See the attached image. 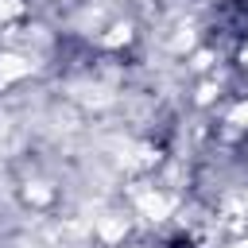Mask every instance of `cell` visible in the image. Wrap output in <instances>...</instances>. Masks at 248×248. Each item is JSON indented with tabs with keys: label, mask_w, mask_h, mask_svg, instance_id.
<instances>
[{
	"label": "cell",
	"mask_w": 248,
	"mask_h": 248,
	"mask_svg": "<svg viewBox=\"0 0 248 248\" xmlns=\"http://www.w3.org/2000/svg\"><path fill=\"white\" fill-rule=\"evenodd\" d=\"M170 209H174L170 198H163V194H140V213H143L147 221H163Z\"/></svg>",
	"instance_id": "cell-1"
},
{
	"label": "cell",
	"mask_w": 248,
	"mask_h": 248,
	"mask_svg": "<svg viewBox=\"0 0 248 248\" xmlns=\"http://www.w3.org/2000/svg\"><path fill=\"white\" fill-rule=\"evenodd\" d=\"M23 74H31V62H27V58H19V54H0V85H4V81H16V78H23Z\"/></svg>",
	"instance_id": "cell-2"
},
{
	"label": "cell",
	"mask_w": 248,
	"mask_h": 248,
	"mask_svg": "<svg viewBox=\"0 0 248 248\" xmlns=\"http://www.w3.org/2000/svg\"><path fill=\"white\" fill-rule=\"evenodd\" d=\"M97 232H101L105 240H120V236L128 232V225H124V217H101V225H97Z\"/></svg>",
	"instance_id": "cell-3"
},
{
	"label": "cell",
	"mask_w": 248,
	"mask_h": 248,
	"mask_svg": "<svg viewBox=\"0 0 248 248\" xmlns=\"http://www.w3.org/2000/svg\"><path fill=\"white\" fill-rule=\"evenodd\" d=\"M128 39H132V27H128V23H116V27L105 35V46H120V43H128Z\"/></svg>",
	"instance_id": "cell-4"
},
{
	"label": "cell",
	"mask_w": 248,
	"mask_h": 248,
	"mask_svg": "<svg viewBox=\"0 0 248 248\" xmlns=\"http://www.w3.org/2000/svg\"><path fill=\"white\" fill-rule=\"evenodd\" d=\"M23 12V0H0V19H12Z\"/></svg>",
	"instance_id": "cell-5"
},
{
	"label": "cell",
	"mask_w": 248,
	"mask_h": 248,
	"mask_svg": "<svg viewBox=\"0 0 248 248\" xmlns=\"http://www.w3.org/2000/svg\"><path fill=\"white\" fill-rule=\"evenodd\" d=\"M229 120H232V124H240V128H248V101H244V105H236V108L229 112Z\"/></svg>",
	"instance_id": "cell-6"
},
{
	"label": "cell",
	"mask_w": 248,
	"mask_h": 248,
	"mask_svg": "<svg viewBox=\"0 0 248 248\" xmlns=\"http://www.w3.org/2000/svg\"><path fill=\"white\" fill-rule=\"evenodd\" d=\"M27 198H31V202H46L50 190H46V186H27Z\"/></svg>",
	"instance_id": "cell-7"
},
{
	"label": "cell",
	"mask_w": 248,
	"mask_h": 248,
	"mask_svg": "<svg viewBox=\"0 0 248 248\" xmlns=\"http://www.w3.org/2000/svg\"><path fill=\"white\" fill-rule=\"evenodd\" d=\"M186 46H194V35H190V31H182V35L174 39V50H186Z\"/></svg>",
	"instance_id": "cell-8"
},
{
	"label": "cell",
	"mask_w": 248,
	"mask_h": 248,
	"mask_svg": "<svg viewBox=\"0 0 248 248\" xmlns=\"http://www.w3.org/2000/svg\"><path fill=\"white\" fill-rule=\"evenodd\" d=\"M240 58H244V62H248V43H244V50H240Z\"/></svg>",
	"instance_id": "cell-9"
},
{
	"label": "cell",
	"mask_w": 248,
	"mask_h": 248,
	"mask_svg": "<svg viewBox=\"0 0 248 248\" xmlns=\"http://www.w3.org/2000/svg\"><path fill=\"white\" fill-rule=\"evenodd\" d=\"M232 248H248V240H240V244H232Z\"/></svg>",
	"instance_id": "cell-10"
}]
</instances>
